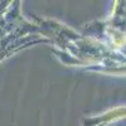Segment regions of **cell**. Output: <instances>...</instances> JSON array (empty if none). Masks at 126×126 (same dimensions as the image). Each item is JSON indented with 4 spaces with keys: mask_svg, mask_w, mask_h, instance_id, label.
<instances>
[{
    "mask_svg": "<svg viewBox=\"0 0 126 126\" xmlns=\"http://www.w3.org/2000/svg\"><path fill=\"white\" fill-rule=\"evenodd\" d=\"M125 115V107H120V109H116V110H112V111H109L107 113L102 115L103 119L101 116L96 117V119H92V120H86V124H93L92 126H103L105 122H110L112 120H116V119H121Z\"/></svg>",
    "mask_w": 126,
    "mask_h": 126,
    "instance_id": "obj_1",
    "label": "cell"
}]
</instances>
